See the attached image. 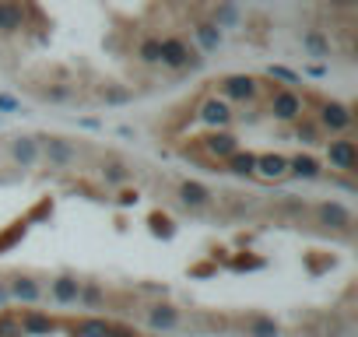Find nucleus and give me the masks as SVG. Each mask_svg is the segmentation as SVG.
Returning a JSON list of instances; mask_svg holds the SVG:
<instances>
[{
	"mask_svg": "<svg viewBox=\"0 0 358 337\" xmlns=\"http://www.w3.org/2000/svg\"><path fill=\"white\" fill-rule=\"evenodd\" d=\"M302 43H306V46H309L316 57H327V53H330V46H327V43H323V36H316V32H309Z\"/></svg>",
	"mask_w": 358,
	"mask_h": 337,
	"instance_id": "obj_25",
	"label": "nucleus"
},
{
	"mask_svg": "<svg viewBox=\"0 0 358 337\" xmlns=\"http://www.w3.org/2000/svg\"><path fill=\"white\" fill-rule=\"evenodd\" d=\"M229 165H232V173L250 176V173H253V165H257V155H250V151L239 155V151H236V155H229Z\"/></svg>",
	"mask_w": 358,
	"mask_h": 337,
	"instance_id": "obj_19",
	"label": "nucleus"
},
{
	"mask_svg": "<svg viewBox=\"0 0 358 337\" xmlns=\"http://www.w3.org/2000/svg\"><path fill=\"white\" fill-rule=\"evenodd\" d=\"M4 299H8V292H4V288H0V306H4Z\"/></svg>",
	"mask_w": 358,
	"mask_h": 337,
	"instance_id": "obj_35",
	"label": "nucleus"
},
{
	"mask_svg": "<svg viewBox=\"0 0 358 337\" xmlns=\"http://www.w3.org/2000/svg\"><path fill=\"white\" fill-rule=\"evenodd\" d=\"M78 299H85L88 306H99V302H102V292L92 285V288H81V295H78Z\"/></svg>",
	"mask_w": 358,
	"mask_h": 337,
	"instance_id": "obj_28",
	"label": "nucleus"
},
{
	"mask_svg": "<svg viewBox=\"0 0 358 337\" xmlns=\"http://www.w3.org/2000/svg\"><path fill=\"white\" fill-rule=\"evenodd\" d=\"M197 43L204 46V50H218L222 46V29L218 25H197Z\"/></svg>",
	"mask_w": 358,
	"mask_h": 337,
	"instance_id": "obj_17",
	"label": "nucleus"
},
{
	"mask_svg": "<svg viewBox=\"0 0 358 337\" xmlns=\"http://www.w3.org/2000/svg\"><path fill=\"white\" fill-rule=\"evenodd\" d=\"M288 173L313 180V176H320V162H316V158H309V155H299V158H292V162H288Z\"/></svg>",
	"mask_w": 358,
	"mask_h": 337,
	"instance_id": "obj_13",
	"label": "nucleus"
},
{
	"mask_svg": "<svg viewBox=\"0 0 358 337\" xmlns=\"http://www.w3.org/2000/svg\"><path fill=\"white\" fill-rule=\"evenodd\" d=\"M232 22H236V8H232V4H225V8L218 11V29H222V25H232Z\"/></svg>",
	"mask_w": 358,
	"mask_h": 337,
	"instance_id": "obj_29",
	"label": "nucleus"
},
{
	"mask_svg": "<svg viewBox=\"0 0 358 337\" xmlns=\"http://www.w3.org/2000/svg\"><path fill=\"white\" fill-rule=\"evenodd\" d=\"M106 180H109V183H123V180H127V168H123V165H109V168H106Z\"/></svg>",
	"mask_w": 358,
	"mask_h": 337,
	"instance_id": "obj_27",
	"label": "nucleus"
},
{
	"mask_svg": "<svg viewBox=\"0 0 358 337\" xmlns=\"http://www.w3.org/2000/svg\"><path fill=\"white\" fill-rule=\"evenodd\" d=\"M222 95H225V102H250L257 95V81L243 78V74H232V78L222 81Z\"/></svg>",
	"mask_w": 358,
	"mask_h": 337,
	"instance_id": "obj_3",
	"label": "nucleus"
},
{
	"mask_svg": "<svg viewBox=\"0 0 358 337\" xmlns=\"http://www.w3.org/2000/svg\"><path fill=\"white\" fill-rule=\"evenodd\" d=\"M137 57H141L144 64H158V60H162V39H144L141 50H137Z\"/></svg>",
	"mask_w": 358,
	"mask_h": 337,
	"instance_id": "obj_20",
	"label": "nucleus"
},
{
	"mask_svg": "<svg viewBox=\"0 0 358 337\" xmlns=\"http://www.w3.org/2000/svg\"><path fill=\"white\" fill-rule=\"evenodd\" d=\"M18 323H22V334H50L53 330V320L43 313H25Z\"/></svg>",
	"mask_w": 358,
	"mask_h": 337,
	"instance_id": "obj_12",
	"label": "nucleus"
},
{
	"mask_svg": "<svg viewBox=\"0 0 358 337\" xmlns=\"http://www.w3.org/2000/svg\"><path fill=\"white\" fill-rule=\"evenodd\" d=\"M172 71H183V67H201V53L194 46H187L183 39H162V60Z\"/></svg>",
	"mask_w": 358,
	"mask_h": 337,
	"instance_id": "obj_1",
	"label": "nucleus"
},
{
	"mask_svg": "<svg viewBox=\"0 0 358 337\" xmlns=\"http://www.w3.org/2000/svg\"><path fill=\"white\" fill-rule=\"evenodd\" d=\"M327 158H330V165H337V168H355V162H358V151H355V141H330L327 144Z\"/></svg>",
	"mask_w": 358,
	"mask_h": 337,
	"instance_id": "obj_4",
	"label": "nucleus"
},
{
	"mask_svg": "<svg viewBox=\"0 0 358 337\" xmlns=\"http://www.w3.org/2000/svg\"><path fill=\"white\" fill-rule=\"evenodd\" d=\"M299 137H302L306 144H313V141H316V127H313V123H302V127H299Z\"/></svg>",
	"mask_w": 358,
	"mask_h": 337,
	"instance_id": "obj_30",
	"label": "nucleus"
},
{
	"mask_svg": "<svg viewBox=\"0 0 358 337\" xmlns=\"http://www.w3.org/2000/svg\"><path fill=\"white\" fill-rule=\"evenodd\" d=\"M201 120L204 123H211V127H225L229 120H232V106L225 102V99H204L201 102Z\"/></svg>",
	"mask_w": 358,
	"mask_h": 337,
	"instance_id": "obj_5",
	"label": "nucleus"
},
{
	"mask_svg": "<svg viewBox=\"0 0 358 337\" xmlns=\"http://www.w3.org/2000/svg\"><path fill=\"white\" fill-rule=\"evenodd\" d=\"M253 173L264 176V180H281L288 173V158H281V155H260L257 165H253Z\"/></svg>",
	"mask_w": 358,
	"mask_h": 337,
	"instance_id": "obj_7",
	"label": "nucleus"
},
{
	"mask_svg": "<svg viewBox=\"0 0 358 337\" xmlns=\"http://www.w3.org/2000/svg\"><path fill=\"white\" fill-rule=\"evenodd\" d=\"M320 123H323L327 130H348V127H351V109L341 106V102H327L323 113H320Z\"/></svg>",
	"mask_w": 358,
	"mask_h": 337,
	"instance_id": "obj_6",
	"label": "nucleus"
},
{
	"mask_svg": "<svg viewBox=\"0 0 358 337\" xmlns=\"http://www.w3.org/2000/svg\"><path fill=\"white\" fill-rule=\"evenodd\" d=\"M179 197H183L187 204H194V208H201V204L211 201V190L201 187V183H183V187H179Z\"/></svg>",
	"mask_w": 358,
	"mask_h": 337,
	"instance_id": "obj_14",
	"label": "nucleus"
},
{
	"mask_svg": "<svg viewBox=\"0 0 358 337\" xmlns=\"http://www.w3.org/2000/svg\"><path fill=\"white\" fill-rule=\"evenodd\" d=\"M11 151H15V158H18L25 168H29V165H36V158H39V144H36L32 137H18Z\"/></svg>",
	"mask_w": 358,
	"mask_h": 337,
	"instance_id": "obj_11",
	"label": "nucleus"
},
{
	"mask_svg": "<svg viewBox=\"0 0 358 337\" xmlns=\"http://www.w3.org/2000/svg\"><path fill=\"white\" fill-rule=\"evenodd\" d=\"M334 4H341V8H351V4H355V0H334Z\"/></svg>",
	"mask_w": 358,
	"mask_h": 337,
	"instance_id": "obj_34",
	"label": "nucleus"
},
{
	"mask_svg": "<svg viewBox=\"0 0 358 337\" xmlns=\"http://www.w3.org/2000/svg\"><path fill=\"white\" fill-rule=\"evenodd\" d=\"M320 222H323V225H334V229H348V225H351V215H348L341 204H323V208H320Z\"/></svg>",
	"mask_w": 358,
	"mask_h": 337,
	"instance_id": "obj_10",
	"label": "nucleus"
},
{
	"mask_svg": "<svg viewBox=\"0 0 358 337\" xmlns=\"http://www.w3.org/2000/svg\"><path fill=\"white\" fill-rule=\"evenodd\" d=\"M53 295H57V302H78V295H81V285L78 281H71V278H60L57 285H53Z\"/></svg>",
	"mask_w": 358,
	"mask_h": 337,
	"instance_id": "obj_16",
	"label": "nucleus"
},
{
	"mask_svg": "<svg viewBox=\"0 0 358 337\" xmlns=\"http://www.w3.org/2000/svg\"><path fill=\"white\" fill-rule=\"evenodd\" d=\"M208 151L229 158V155H236V137H232V134H211V137H208Z\"/></svg>",
	"mask_w": 358,
	"mask_h": 337,
	"instance_id": "obj_15",
	"label": "nucleus"
},
{
	"mask_svg": "<svg viewBox=\"0 0 358 337\" xmlns=\"http://www.w3.org/2000/svg\"><path fill=\"white\" fill-rule=\"evenodd\" d=\"M271 113H274L278 120H299V116H302V99H299L292 88H278V92L271 95Z\"/></svg>",
	"mask_w": 358,
	"mask_h": 337,
	"instance_id": "obj_2",
	"label": "nucleus"
},
{
	"mask_svg": "<svg viewBox=\"0 0 358 337\" xmlns=\"http://www.w3.org/2000/svg\"><path fill=\"white\" fill-rule=\"evenodd\" d=\"M81 337H109V323L106 320H85L81 323Z\"/></svg>",
	"mask_w": 358,
	"mask_h": 337,
	"instance_id": "obj_22",
	"label": "nucleus"
},
{
	"mask_svg": "<svg viewBox=\"0 0 358 337\" xmlns=\"http://www.w3.org/2000/svg\"><path fill=\"white\" fill-rule=\"evenodd\" d=\"M25 25V11L22 4H15V0H0V32H18Z\"/></svg>",
	"mask_w": 358,
	"mask_h": 337,
	"instance_id": "obj_8",
	"label": "nucleus"
},
{
	"mask_svg": "<svg viewBox=\"0 0 358 337\" xmlns=\"http://www.w3.org/2000/svg\"><path fill=\"white\" fill-rule=\"evenodd\" d=\"M250 334H253V337H278V327H274L271 320H253Z\"/></svg>",
	"mask_w": 358,
	"mask_h": 337,
	"instance_id": "obj_23",
	"label": "nucleus"
},
{
	"mask_svg": "<svg viewBox=\"0 0 358 337\" xmlns=\"http://www.w3.org/2000/svg\"><path fill=\"white\" fill-rule=\"evenodd\" d=\"M0 109H18V102L8 99V95H0Z\"/></svg>",
	"mask_w": 358,
	"mask_h": 337,
	"instance_id": "obj_32",
	"label": "nucleus"
},
{
	"mask_svg": "<svg viewBox=\"0 0 358 337\" xmlns=\"http://www.w3.org/2000/svg\"><path fill=\"white\" fill-rule=\"evenodd\" d=\"M46 155H50L53 165H71L74 162V148L67 141H60V137H50L46 141Z\"/></svg>",
	"mask_w": 358,
	"mask_h": 337,
	"instance_id": "obj_9",
	"label": "nucleus"
},
{
	"mask_svg": "<svg viewBox=\"0 0 358 337\" xmlns=\"http://www.w3.org/2000/svg\"><path fill=\"white\" fill-rule=\"evenodd\" d=\"M0 337H22V323L11 316H0Z\"/></svg>",
	"mask_w": 358,
	"mask_h": 337,
	"instance_id": "obj_24",
	"label": "nucleus"
},
{
	"mask_svg": "<svg viewBox=\"0 0 358 337\" xmlns=\"http://www.w3.org/2000/svg\"><path fill=\"white\" fill-rule=\"evenodd\" d=\"M176 309H165V306H158L155 313H151V327L155 330H169V327H176Z\"/></svg>",
	"mask_w": 358,
	"mask_h": 337,
	"instance_id": "obj_21",
	"label": "nucleus"
},
{
	"mask_svg": "<svg viewBox=\"0 0 358 337\" xmlns=\"http://www.w3.org/2000/svg\"><path fill=\"white\" fill-rule=\"evenodd\" d=\"M50 99H57V102H60V99H67V88H53V92H50Z\"/></svg>",
	"mask_w": 358,
	"mask_h": 337,
	"instance_id": "obj_33",
	"label": "nucleus"
},
{
	"mask_svg": "<svg viewBox=\"0 0 358 337\" xmlns=\"http://www.w3.org/2000/svg\"><path fill=\"white\" fill-rule=\"evenodd\" d=\"M267 74H271V78H278V81H288V85H295V81H299V74H295V71H288V67H267Z\"/></svg>",
	"mask_w": 358,
	"mask_h": 337,
	"instance_id": "obj_26",
	"label": "nucleus"
},
{
	"mask_svg": "<svg viewBox=\"0 0 358 337\" xmlns=\"http://www.w3.org/2000/svg\"><path fill=\"white\" fill-rule=\"evenodd\" d=\"M11 295L22 299V302H36V299H39V285L29 281V278H18V281L11 285Z\"/></svg>",
	"mask_w": 358,
	"mask_h": 337,
	"instance_id": "obj_18",
	"label": "nucleus"
},
{
	"mask_svg": "<svg viewBox=\"0 0 358 337\" xmlns=\"http://www.w3.org/2000/svg\"><path fill=\"white\" fill-rule=\"evenodd\" d=\"M106 99H109V102H127L130 95H127L123 88H113V92H106Z\"/></svg>",
	"mask_w": 358,
	"mask_h": 337,
	"instance_id": "obj_31",
	"label": "nucleus"
}]
</instances>
